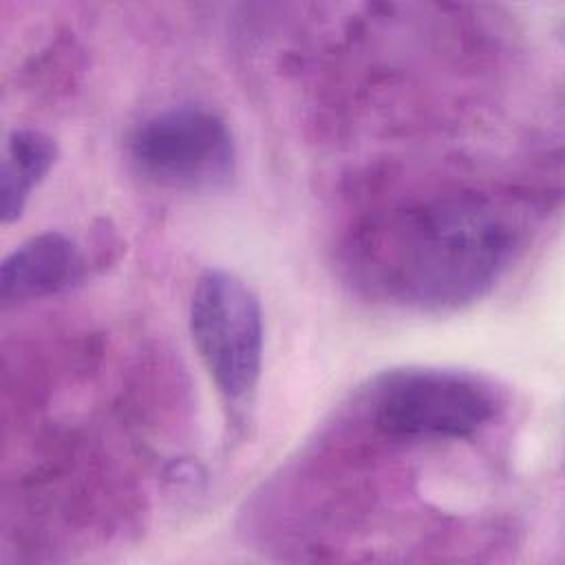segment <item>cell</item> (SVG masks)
<instances>
[{"mask_svg": "<svg viewBox=\"0 0 565 565\" xmlns=\"http://www.w3.org/2000/svg\"><path fill=\"white\" fill-rule=\"evenodd\" d=\"M501 408L497 388L457 369L406 366L377 375L364 393L369 424L393 441L468 439Z\"/></svg>", "mask_w": 565, "mask_h": 565, "instance_id": "3957f363", "label": "cell"}, {"mask_svg": "<svg viewBox=\"0 0 565 565\" xmlns=\"http://www.w3.org/2000/svg\"><path fill=\"white\" fill-rule=\"evenodd\" d=\"M126 154L141 181L183 194L221 192L238 170L230 124L201 104H177L146 115L130 130Z\"/></svg>", "mask_w": 565, "mask_h": 565, "instance_id": "277c9868", "label": "cell"}, {"mask_svg": "<svg viewBox=\"0 0 565 565\" xmlns=\"http://www.w3.org/2000/svg\"><path fill=\"white\" fill-rule=\"evenodd\" d=\"M88 260L64 232H40L11 249L0 265V302L4 309L62 294L84 280Z\"/></svg>", "mask_w": 565, "mask_h": 565, "instance_id": "5b68a950", "label": "cell"}, {"mask_svg": "<svg viewBox=\"0 0 565 565\" xmlns=\"http://www.w3.org/2000/svg\"><path fill=\"white\" fill-rule=\"evenodd\" d=\"M188 324L227 424L245 435L254 424L265 358V320L256 291L230 269H205L190 296Z\"/></svg>", "mask_w": 565, "mask_h": 565, "instance_id": "7a4b0ae2", "label": "cell"}, {"mask_svg": "<svg viewBox=\"0 0 565 565\" xmlns=\"http://www.w3.org/2000/svg\"><path fill=\"white\" fill-rule=\"evenodd\" d=\"M57 161V143L42 130L15 128L9 132L0 168V216L4 225L20 221L31 194Z\"/></svg>", "mask_w": 565, "mask_h": 565, "instance_id": "8992f818", "label": "cell"}, {"mask_svg": "<svg viewBox=\"0 0 565 565\" xmlns=\"http://www.w3.org/2000/svg\"><path fill=\"white\" fill-rule=\"evenodd\" d=\"M521 247L519 221L501 205L459 196L415 207L380 227L364 267L393 298L452 309L483 296Z\"/></svg>", "mask_w": 565, "mask_h": 565, "instance_id": "6da1fadb", "label": "cell"}]
</instances>
